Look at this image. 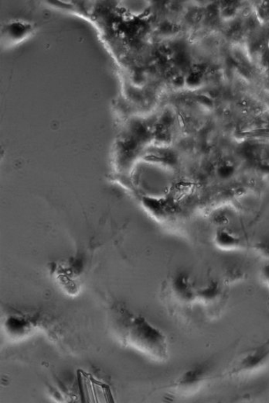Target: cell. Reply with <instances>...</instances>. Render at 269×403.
Masks as SVG:
<instances>
[{
  "label": "cell",
  "mask_w": 269,
  "mask_h": 403,
  "mask_svg": "<svg viewBox=\"0 0 269 403\" xmlns=\"http://www.w3.org/2000/svg\"><path fill=\"white\" fill-rule=\"evenodd\" d=\"M112 313L115 334L123 346L154 361H166L169 358V344L161 330L152 325L145 316L122 305L116 306Z\"/></svg>",
  "instance_id": "cell-1"
},
{
  "label": "cell",
  "mask_w": 269,
  "mask_h": 403,
  "mask_svg": "<svg viewBox=\"0 0 269 403\" xmlns=\"http://www.w3.org/2000/svg\"><path fill=\"white\" fill-rule=\"evenodd\" d=\"M170 301H167L173 307H189L197 302V289L194 287L190 278L181 274L172 282Z\"/></svg>",
  "instance_id": "cell-2"
},
{
  "label": "cell",
  "mask_w": 269,
  "mask_h": 403,
  "mask_svg": "<svg viewBox=\"0 0 269 403\" xmlns=\"http://www.w3.org/2000/svg\"><path fill=\"white\" fill-rule=\"evenodd\" d=\"M269 357V346H263L247 353L240 358L228 372V375L235 376L238 374L252 371L264 364Z\"/></svg>",
  "instance_id": "cell-3"
},
{
  "label": "cell",
  "mask_w": 269,
  "mask_h": 403,
  "mask_svg": "<svg viewBox=\"0 0 269 403\" xmlns=\"http://www.w3.org/2000/svg\"><path fill=\"white\" fill-rule=\"evenodd\" d=\"M208 369L206 366L198 365L192 367L181 374L172 387L180 392H187L194 390L206 380Z\"/></svg>",
  "instance_id": "cell-4"
},
{
  "label": "cell",
  "mask_w": 269,
  "mask_h": 403,
  "mask_svg": "<svg viewBox=\"0 0 269 403\" xmlns=\"http://www.w3.org/2000/svg\"><path fill=\"white\" fill-rule=\"evenodd\" d=\"M221 290L219 284L212 282L205 286L197 289V302L203 305H212L217 304L221 297Z\"/></svg>",
  "instance_id": "cell-5"
},
{
  "label": "cell",
  "mask_w": 269,
  "mask_h": 403,
  "mask_svg": "<svg viewBox=\"0 0 269 403\" xmlns=\"http://www.w3.org/2000/svg\"><path fill=\"white\" fill-rule=\"evenodd\" d=\"M215 241L216 246L223 250H233L242 246V241L233 233L227 230H217Z\"/></svg>",
  "instance_id": "cell-6"
},
{
  "label": "cell",
  "mask_w": 269,
  "mask_h": 403,
  "mask_svg": "<svg viewBox=\"0 0 269 403\" xmlns=\"http://www.w3.org/2000/svg\"><path fill=\"white\" fill-rule=\"evenodd\" d=\"M7 34H10L13 40L20 39L24 35L30 33L31 27L30 24L23 23H13L11 24L6 29Z\"/></svg>",
  "instance_id": "cell-7"
},
{
  "label": "cell",
  "mask_w": 269,
  "mask_h": 403,
  "mask_svg": "<svg viewBox=\"0 0 269 403\" xmlns=\"http://www.w3.org/2000/svg\"><path fill=\"white\" fill-rule=\"evenodd\" d=\"M263 275L267 282L269 283V264L264 268Z\"/></svg>",
  "instance_id": "cell-8"
}]
</instances>
